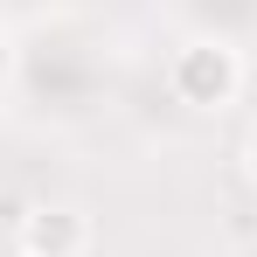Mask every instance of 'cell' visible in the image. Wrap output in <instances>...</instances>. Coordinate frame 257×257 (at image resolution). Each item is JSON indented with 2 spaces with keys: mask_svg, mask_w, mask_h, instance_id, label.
<instances>
[{
  "mask_svg": "<svg viewBox=\"0 0 257 257\" xmlns=\"http://www.w3.org/2000/svg\"><path fill=\"white\" fill-rule=\"evenodd\" d=\"M167 84H174V97H181V104H195V111L236 104V90H243V49L222 42V35H195V42L174 49Z\"/></svg>",
  "mask_w": 257,
  "mask_h": 257,
  "instance_id": "obj_1",
  "label": "cell"
},
{
  "mask_svg": "<svg viewBox=\"0 0 257 257\" xmlns=\"http://www.w3.org/2000/svg\"><path fill=\"white\" fill-rule=\"evenodd\" d=\"M0 70H7V42H0Z\"/></svg>",
  "mask_w": 257,
  "mask_h": 257,
  "instance_id": "obj_4",
  "label": "cell"
},
{
  "mask_svg": "<svg viewBox=\"0 0 257 257\" xmlns=\"http://www.w3.org/2000/svg\"><path fill=\"white\" fill-rule=\"evenodd\" d=\"M243 167H250V181H257V132H250V146H243Z\"/></svg>",
  "mask_w": 257,
  "mask_h": 257,
  "instance_id": "obj_3",
  "label": "cell"
},
{
  "mask_svg": "<svg viewBox=\"0 0 257 257\" xmlns=\"http://www.w3.org/2000/svg\"><path fill=\"white\" fill-rule=\"evenodd\" d=\"M14 257H21V250H14Z\"/></svg>",
  "mask_w": 257,
  "mask_h": 257,
  "instance_id": "obj_5",
  "label": "cell"
},
{
  "mask_svg": "<svg viewBox=\"0 0 257 257\" xmlns=\"http://www.w3.org/2000/svg\"><path fill=\"white\" fill-rule=\"evenodd\" d=\"M21 257H84L90 250V215L70 209V202H35L14 229Z\"/></svg>",
  "mask_w": 257,
  "mask_h": 257,
  "instance_id": "obj_2",
  "label": "cell"
}]
</instances>
